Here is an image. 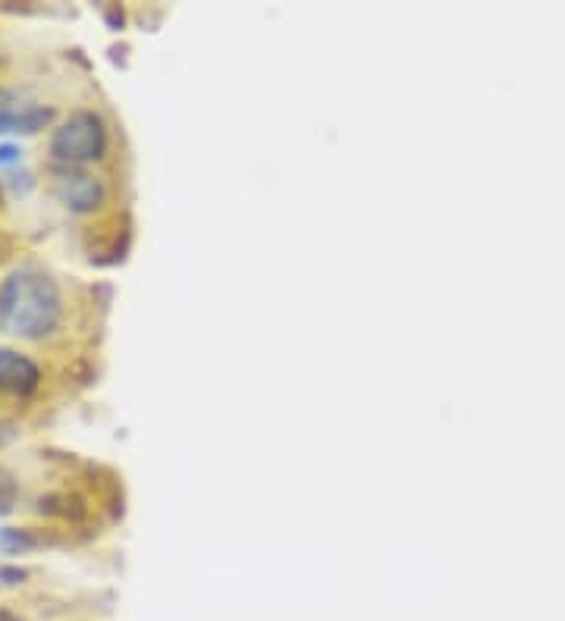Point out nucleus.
Masks as SVG:
<instances>
[{
  "mask_svg": "<svg viewBox=\"0 0 565 621\" xmlns=\"http://www.w3.org/2000/svg\"><path fill=\"white\" fill-rule=\"evenodd\" d=\"M17 497H20V487H17V480L7 475L3 468H0V518L10 515L13 512V505H17Z\"/></svg>",
  "mask_w": 565,
  "mask_h": 621,
  "instance_id": "6e6552de",
  "label": "nucleus"
},
{
  "mask_svg": "<svg viewBox=\"0 0 565 621\" xmlns=\"http://www.w3.org/2000/svg\"><path fill=\"white\" fill-rule=\"evenodd\" d=\"M107 151V126L95 110H76L51 135V157L63 166H83L101 161Z\"/></svg>",
  "mask_w": 565,
  "mask_h": 621,
  "instance_id": "f03ea898",
  "label": "nucleus"
},
{
  "mask_svg": "<svg viewBox=\"0 0 565 621\" xmlns=\"http://www.w3.org/2000/svg\"><path fill=\"white\" fill-rule=\"evenodd\" d=\"M0 621H20L13 612H7V609H0Z\"/></svg>",
  "mask_w": 565,
  "mask_h": 621,
  "instance_id": "f8f14e48",
  "label": "nucleus"
},
{
  "mask_svg": "<svg viewBox=\"0 0 565 621\" xmlns=\"http://www.w3.org/2000/svg\"><path fill=\"white\" fill-rule=\"evenodd\" d=\"M105 20L113 32H120L123 29V10L120 7H105Z\"/></svg>",
  "mask_w": 565,
  "mask_h": 621,
  "instance_id": "9d476101",
  "label": "nucleus"
},
{
  "mask_svg": "<svg viewBox=\"0 0 565 621\" xmlns=\"http://www.w3.org/2000/svg\"><path fill=\"white\" fill-rule=\"evenodd\" d=\"M25 578H29V571L20 568V565H0V584H3V587H17V584H22Z\"/></svg>",
  "mask_w": 565,
  "mask_h": 621,
  "instance_id": "1a4fd4ad",
  "label": "nucleus"
},
{
  "mask_svg": "<svg viewBox=\"0 0 565 621\" xmlns=\"http://www.w3.org/2000/svg\"><path fill=\"white\" fill-rule=\"evenodd\" d=\"M57 198L69 207L73 214H91L105 205L107 186L105 179L83 173V170H63L57 179Z\"/></svg>",
  "mask_w": 565,
  "mask_h": 621,
  "instance_id": "7ed1b4c3",
  "label": "nucleus"
},
{
  "mask_svg": "<svg viewBox=\"0 0 565 621\" xmlns=\"http://www.w3.org/2000/svg\"><path fill=\"white\" fill-rule=\"evenodd\" d=\"M22 292V273H13L7 276V283L0 286V327H7L13 320V310H17V302H20Z\"/></svg>",
  "mask_w": 565,
  "mask_h": 621,
  "instance_id": "423d86ee",
  "label": "nucleus"
},
{
  "mask_svg": "<svg viewBox=\"0 0 565 621\" xmlns=\"http://www.w3.org/2000/svg\"><path fill=\"white\" fill-rule=\"evenodd\" d=\"M54 120V110L44 103H7L0 107V132H42L44 126Z\"/></svg>",
  "mask_w": 565,
  "mask_h": 621,
  "instance_id": "39448f33",
  "label": "nucleus"
},
{
  "mask_svg": "<svg viewBox=\"0 0 565 621\" xmlns=\"http://www.w3.org/2000/svg\"><path fill=\"white\" fill-rule=\"evenodd\" d=\"M63 302L61 290L51 276L22 270V292L10 327L25 339H44L61 327Z\"/></svg>",
  "mask_w": 565,
  "mask_h": 621,
  "instance_id": "f257e3e1",
  "label": "nucleus"
},
{
  "mask_svg": "<svg viewBox=\"0 0 565 621\" xmlns=\"http://www.w3.org/2000/svg\"><path fill=\"white\" fill-rule=\"evenodd\" d=\"M22 157V151L17 145H3L0 148V164H17Z\"/></svg>",
  "mask_w": 565,
  "mask_h": 621,
  "instance_id": "9b49d317",
  "label": "nucleus"
},
{
  "mask_svg": "<svg viewBox=\"0 0 565 621\" xmlns=\"http://www.w3.org/2000/svg\"><path fill=\"white\" fill-rule=\"evenodd\" d=\"M39 546V537L32 531H20V527H0V549L3 553H29Z\"/></svg>",
  "mask_w": 565,
  "mask_h": 621,
  "instance_id": "0eeeda50",
  "label": "nucleus"
},
{
  "mask_svg": "<svg viewBox=\"0 0 565 621\" xmlns=\"http://www.w3.org/2000/svg\"><path fill=\"white\" fill-rule=\"evenodd\" d=\"M42 383V371L29 355L0 349V390L13 395H32Z\"/></svg>",
  "mask_w": 565,
  "mask_h": 621,
  "instance_id": "20e7f679",
  "label": "nucleus"
}]
</instances>
